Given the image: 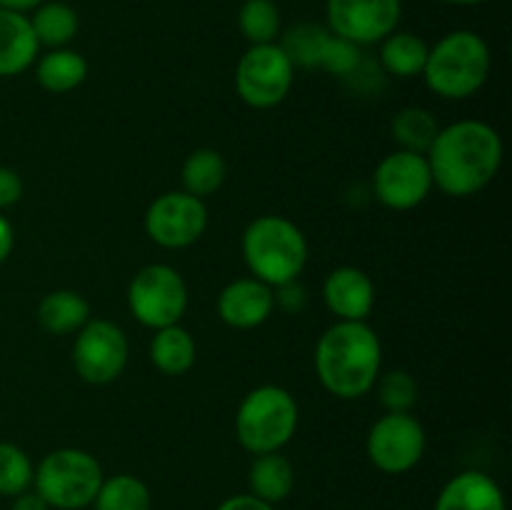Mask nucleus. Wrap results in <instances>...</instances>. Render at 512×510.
Instances as JSON below:
<instances>
[{
  "instance_id": "obj_2",
  "label": "nucleus",
  "mask_w": 512,
  "mask_h": 510,
  "mask_svg": "<svg viewBox=\"0 0 512 510\" xmlns=\"http://www.w3.org/2000/svg\"><path fill=\"white\" fill-rule=\"evenodd\" d=\"M320 385L340 400H358L375 388L383 368V345L365 320H338L315 345Z\"/></svg>"
},
{
  "instance_id": "obj_14",
  "label": "nucleus",
  "mask_w": 512,
  "mask_h": 510,
  "mask_svg": "<svg viewBox=\"0 0 512 510\" xmlns=\"http://www.w3.org/2000/svg\"><path fill=\"white\" fill-rule=\"evenodd\" d=\"M275 310V288L258 278H238L218 295V315L235 330H253L263 325Z\"/></svg>"
},
{
  "instance_id": "obj_18",
  "label": "nucleus",
  "mask_w": 512,
  "mask_h": 510,
  "mask_svg": "<svg viewBox=\"0 0 512 510\" xmlns=\"http://www.w3.org/2000/svg\"><path fill=\"white\" fill-rule=\"evenodd\" d=\"M90 320V303L75 290H53L38 305V323L50 335H73Z\"/></svg>"
},
{
  "instance_id": "obj_21",
  "label": "nucleus",
  "mask_w": 512,
  "mask_h": 510,
  "mask_svg": "<svg viewBox=\"0 0 512 510\" xmlns=\"http://www.w3.org/2000/svg\"><path fill=\"white\" fill-rule=\"evenodd\" d=\"M250 495L265 500V503H280L293 493L295 473L293 465L285 455L280 453H263L255 455L253 465L248 473Z\"/></svg>"
},
{
  "instance_id": "obj_17",
  "label": "nucleus",
  "mask_w": 512,
  "mask_h": 510,
  "mask_svg": "<svg viewBox=\"0 0 512 510\" xmlns=\"http://www.w3.org/2000/svg\"><path fill=\"white\" fill-rule=\"evenodd\" d=\"M38 50L28 15L0 8V78L25 73L38 60Z\"/></svg>"
},
{
  "instance_id": "obj_3",
  "label": "nucleus",
  "mask_w": 512,
  "mask_h": 510,
  "mask_svg": "<svg viewBox=\"0 0 512 510\" xmlns=\"http://www.w3.org/2000/svg\"><path fill=\"white\" fill-rule=\"evenodd\" d=\"M243 260L253 278L270 288L298 280L308 263V240L285 215H260L243 233Z\"/></svg>"
},
{
  "instance_id": "obj_10",
  "label": "nucleus",
  "mask_w": 512,
  "mask_h": 510,
  "mask_svg": "<svg viewBox=\"0 0 512 510\" xmlns=\"http://www.w3.org/2000/svg\"><path fill=\"white\" fill-rule=\"evenodd\" d=\"M205 228H208L205 200L195 198L185 190H170V193L158 195L145 210V233L160 248H190L203 238Z\"/></svg>"
},
{
  "instance_id": "obj_8",
  "label": "nucleus",
  "mask_w": 512,
  "mask_h": 510,
  "mask_svg": "<svg viewBox=\"0 0 512 510\" xmlns=\"http://www.w3.org/2000/svg\"><path fill=\"white\" fill-rule=\"evenodd\" d=\"M295 65L283 45H250L235 70V90L240 100L255 110H268L283 103L293 88Z\"/></svg>"
},
{
  "instance_id": "obj_32",
  "label": "nucleus",
  "mask_w": 512,
  "mask_h": 510,
  "mask_svg": "<svg viewBox=\"0 0 512 510\" xmlns=\"http://www.w3.org/2000/svg\"><path fill=\"white\" fill-rule=\"evenodd\" d=\"M218 510H275V508L270 503H265V500L245 493V495H233V498L223 500V503L218 505Z\"/></svg>"
},
{
  "instance_id": "obj_29",
  "label": "nucleus",
  "mask_w": 512,
  "mask_h": 510,
  "mask_svg": "<svg viewBox=\"0 0 512 510\" xmlns=\"http://www.w3.org/2000/svg\"><path fill=\"white\" fill-rule=\"evenodd\" d=\"M33 463L13 443H0V495L15 498L33 485Z\"/></svg>"
},
{
  "instance_id": "obj_27",
  "label": "nucleus",
  "mask_w": 512,
  "mask_h": 510,
  "mask_svg": "<svg viewBox=\"0 0 512 510\" xmlns=\"http://www.w3.org/2000/svg\"><path fill=\"white\" fill-rule=\"evenodd\" d=\"M238 25L250 45L275 43L280 33V10L273 0H245Z\"/></svg>"
},
{
  "instance_id": "obj_31",
  "label": "nucleus",
  "mask_w": 512,
  "mask_h": 510,
  "mask_svg": "<svg viewBox=\"0 0 512 510\" xmlns=\"http://www.w3.org/2000/svg\"><path fill=\"white\" fill-rule=\"evenodd\" d=\"M23 198V178L13 168L0 165V210L13 208Z\"/></svg>"
},
{
  "instance_id": "obj_35",
  "label": "nucleus",
  "mask_w": 512,
  "mask_h": 510,
  "mask_svg": "<svg viewBox=\"0 0 512 510\" xmlns=\"http://www.w3.org/2000/svg\"><path fill=\"white\" fill-rule=\"evenodd\" d=\"M40 3H45V0H0V8L13 10V13H30Z\"/></svg>"
},
{
  "instance_id": "obj_16",
  "label": "nucleus",
  "mask_w": 512,
  "mask_h": 510,
  "mask_svg": "<svg viewBox=\"0 0 512 510\" xmlns=\"http://www.w3.org/2000/svg\"><path fill=\"white\" fill-rule=\"evenodd\" d=\"M435 510H505V495L490 475L465 470L443 485Z\"/></svg>"
},
{
  "instance_id": "obj_25",
  "label": "nucleus",
  "mask_w": 512,
  "mask_h": 510,
  "mask_svg": "<svg viewBox=\"0 0 512 510\" xmlns=\"http://www.w3.org/2000/svg\"><path fill=\"white\" fill-rule=\"evenodd\" d=\"M440 125L433 118V113L418 105H408V108L398 110L390 123V133L393 140L400 145V150H413V153H428L433 145L435 135H438Z\"/></svg>"
},
{
  "instance_id": "obj_4",
  "label": "nucleus",
  "mask_w": 512,
  "mask_h": 510,
  "mask_svg": "<svg viewBox=\"0 0 512 510\" xmlns=\"http://www.w3.org/2000/svg\"><path fill=\"white\" fill-rule=\"evenodd\" d=\"M490 48L473 30H453L430 48L428 63L420 78L438 98H473L490 75Z\"/></svg>"
},
{
  "instance_id": "obj_34",
  "label": "nucleus",
  "mask_w": 512,
  "mask_h": 510,
  "mask_svg": "<svg viewBox=\"0 0 512 510\" xmlns=\"http://www.w3.org/2000/svg\"><path fill=\"white\" fill-rule=\"evenodd\" d=\"M13 245H15V235H13V225H10L8 218L0 215V263L8 260V255L13 253Z\"/></svg>"
},
{
  "instance_id": "obj_11",
  "label": "nucleus",
  "mask_w": 512,
  "mask_h": 510,
  "mask_svg": "<svg viewBox=\"0 0 512 510\" xmlns=\"http://www.w3.org/2000/svg\"><path fill=\"white\" fill-rule=\"evenodd\" d=\"M368 458L380 473L403 475L425 453V430L413 413H385L368 433Z\"/></svg>"
},
{
  "instance_id": "obj_12",
  "label": "nucleus",
  "mask_w": 512,
  "mask_h": 510,
  "mask_svg": "<svg viewBox=\"0 0 512 510\" xmlns=\"http://www.w3.org/2000/svg\"><path fill=\"white\" fill-rule=\"evenodd\" d=\"M433 190L428 158L413 150H393L378 163L373 173V193L378 203L390 210H413L425 203Z\"/></svg>"
},
{
  "instance_id": "obj_13",
  "label": "nucleus",
  "mask_w": 512,
  "mask_h": 510,
  "mask_svg": "<svg viewBox=\"0 0 512 510\" xmlns=\"http://www.w3.org/2000/svg\"><path fill=\"white\" fill-rule=\"evenodd\" d=\"M328 30L355 45H373L388 38L400 23V0H325Z\"/></svg>"
},
{
  "instance_id": "obj_22",
  "label": "nucleus",
  "mask_w": 512,
  "mask_h": 510,
  "mask_svg": "<svg viewBox=\"0 0 512 510\" xmlns=\"http://www.w3.org/2000/svg\"><path fill=\"white\" fill-rule=\"evenodd\" d=\"M150 360L163 375H183L195 363V340L180 323L155 330L150 340Z\"/></svg>"
},
{
  "instance_id": "obj_9",
  "label": "nucleus",
  "mask_w": 512,
  "mask_h": 510,
  "mask_svg": "<svg viewBox=\"0 0 512 510\" xmlns=\"http://www.w3.org/2000/svg\"><path fill=\"white\" fill-rule=\"evenodd\" d=\"M128 338L115 323L103 318H90L75 333L73 368L85 383L108 385L123 375L128 365Z\"/></svg>"
},
{
  "instance_id": "obj_33",
  "label": "nucleus",
  "mask_w": 512,
  "mask_h": 510,
  "mask_svg": "<svg viewBox=\"0 0 512 510\" xmlns=\"http://www.w3.org/2000/svg\"><path fill=\"white\" fill-rule=\"evenodd\" d=\"M10 510H50V505L45 503V498L38 490H23V493L15 495Z\"/></svg>"
},
{
  "instance_id": "obj_28",
  "label": "nucleus",
  "mask_w": 512,
  "mask_h": 510,
  "mask_svg": "<svg viewBox=\"0 0 512 510\" xmlns=\"http://www.w3.org/2000/svg\"><path fill=\"white\" fill-rule=\"evenodd\" d=\"M328 38H330L328 28L303 23L285 35L283 50L288 53L290 63L293 65H303V68H320V60H323V50H325V43H328Z\"/></svg>"
},
{
  "instance_id": "obj_19",
  "label": "nucleus",
  "mask_w": 512,
  "mask_h": 510,
  "mask_svg": "<svg viewBox=\"0 0 512 510\" xmlns=\"http://www.w3.org/2000/svg\"><path fill=\"white\" fill-rule=\"evenodd\" d=\"M430 45L420 35L393 30L380 40V65L395 78H420L428 63Z\"/></svg>"
},
{
  "instance_id": "obj_7",
  "label": "nucleus",
  "mask_w": 512,
  "mask_h": 510,
  "mask_svg": "<svg viewBox=\"0 0 512 510\" xmlns=\"http://www.w3.org/2000/svg\"><path fill=\"white\" fill-rule=\"evenodd\" d=\"M130 313L145 328H168L180 323L188 310V285L183 275L165 263L140 268L128 285Z\"/></svg>"
},
{
  "instance_id": "obj_6",
  "label": "nucleus",
  "mask_w": 512,
  "mask_h": 510,
  "mask_svg": "<svg viewBox=\"0 0 512 510\" xmlns=\"http://www.w3.org/2000/svg\"><path fill=\"white\" fill-rule=\"evenodd\" d=\"M103 483L100 463L80 448H60L45 455L33 473V485L50 508L83 510L93 505Z\"/></svg>"
},
{
  "instance_id": "obj_15",
  "label": "nucleus",
  "mask_w": 512,
  "mask_h": 510,
  "mask_svg": "<svg viewBox=\"0 0 512 510\" xmlns=\"http://www.w3.org/2000/svg\"><path fill=\"white\" fill-rule=\"evenodd\" d=\"M323 300L338 320H368L375 305V285L365 270L340 265L325 278Z\"/></svg>"
},
{
  "instance_id": "obj_30",
  "label": "nucleus",
  "mask_w": 512,
  "mask_h": 510,
  "mask_svg": "<svg viewBox=\"0 0 512 510\" xmlns=\"http://www.w3.org/2000/svg\"><path fill=\"white\" fill-rule=\"evenodd\" d=\"M378 398L388 413H410L418 400V383L405 370H390L378 378Z\"/></svg>"
},
{
  "instance_id": "obj_20",
  "label": "nucleus",
  "mask_w": 512,
  "mask_h": 510,
  "mask_svg": "<svg viewBox=\"0 0 512 510\" xmlns=\"http://www.w3.org/2000/svg\"><path fill=\"white\" fill-rule=\"evenodd\" d=\"M35 78L48 93H70L88 78V60L70 48H53L35 60Z\"/></svg>"
},
{
  "instance_id": "obj_24",
  "label": "nucleus",
  "mask_w": 512,
  "mask_h": 510,
  "mask_svg": "<svg viewBox=\"0 0 512 510\" xmlns=\"http://www.w3.org/2000/svg\"><path fill=\"white\" fill-rule=\"evenodd\" d=\"M33 33L38 38V45L45 48H65L70 40L78 35V13L70 8L68 3H60V0H50V3H40L33 10Z\"/></svg>"
},
{
  "instance_id": "obj_5",
  "label": "nucleus",
  "mask_w": 512,
  "mask_h": 510,
  "mask_svg": "<svg viewBox=\"0 0 512 510\" xmlns=\"http://www.w3.org/2000/svg\"><path fill=\"white\" fill-rule=\"evenodd\" d=\"M298 403L280 385H260L250 390L235 413V435L248 453H280L298 430Z\"/></svg>"
},
{
  "instance_id": "obj_36",
  "label": "nucleus",
  "mask_w": 512,
  "mask_h": 510,
  "mask_svg": "<svg viewBox=\"0 0 512 510\" xmlns=\"http://www.w3.org/2000/svg\"><path fill=\"white\" fill-rule=\"evenodd\" d=\"M445 3H453V5H478V3H485V0H445Z\"/></svg>"
},
{
  "instance_id": "obj_23",
  "label": "nucleus",
  "mask_w": 512,
  "mask_h": 510,
  "mask_svg": "<svg viewBox=\"0 0 512 510\" xmlns=\"http://www.w3.org/2000/svg\"><path fill=\"white\" fill-rule=\"evenodd\" d=\"M228 178V163L223 155L213 148H198L185 158L180 180H183L185 193L205 200L218 193Z\"/></svg>"
},
{
  "instance_id": "obj_1",
  "label": "nucleus",
  "mask_w": 512,
  "mask_h": 510,
  "mask_svg": "<svg viewBox=\"0 0 512 510\" xmlns=\"http://www.w3.org/2000/svg\"><path fill=\"white\" fill-rule=\"evenodd\" d=\"M433 188L453 198H470L488 188L503 165V138L483 120H458L440 128L425 153Z\"/></svg>"
},
{
  "instance_id": "obj_26",
  "label": "nucleus",
  "mask_w": 512,
  "mask_h": 510,
  "mask_svg": "<svg viewBox=\"0 0 512 510\" xmlns=\"http://www.w3.org/2000/svg\"><path fill=\"white\" fill-rule=\"evenodd\" d=\"M148 485L128 473H118L113 478H103L98 495L93 500L95 510H150Z\"/></svg>"
}]
</instances>
